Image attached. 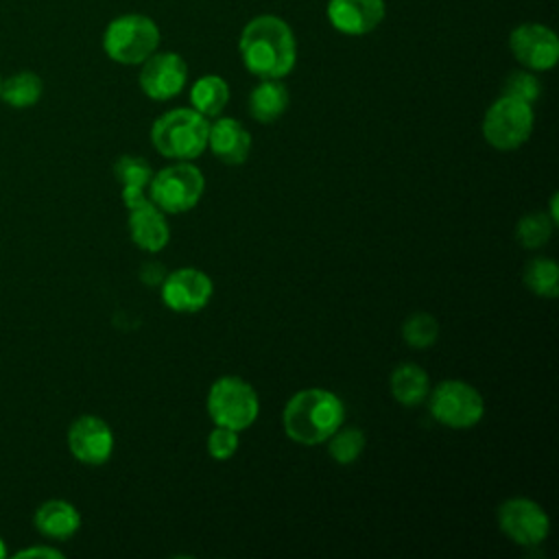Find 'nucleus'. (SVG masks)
Returning a JSON list of instances; mask_svg holds the SVG:
<instances>
[{
	"label": "nucleus",
	"instance_id": "1",
	"mask_svg": "<svg viewBox=\"0 0 559 559\" xmlns=\"http://www.w3.org/2000/svg\"><path fill=\"white\" fill-rule=\"evenodd\" d=\"M245 68L260 79H284L297 61V39L286 20L264 13L249 20L238 39Z\"/></svg>",
	"mask_w": 559,
	"mask_h": 559
},
{
	"label": "nucleus",
	"instance_id": "2",
	"mask_svg": "<svg viewBox=\"0 0 559 559\" xmlns=\"http://www.w3.org/2000/svg\"><path fill=\"white\" fill-rule=\"evenodd\" d=\"M345 406L341 397L328 389H304L284 406L286 435L304 445L323 443L343 426Z\"/></svg>",
	"mask_w": 559,
	"mask_h": 559
},
{
	"label": "nucleus",
	"instance_id": "3",
	"mask_svg": "<svg viewBox=\"0 0 559 559\" xmlns=\"http://www.w3.org/2000/svg\"><path fill=\"white\" fill-rule=\"evenodd\" d=\"M210 122L197 109L179 107L162 114L151 127V142L157 153L177 162H190L207 148Z\"/></svg>",
	"mask_w": 559,
	"mask_h": 559
},
{
	"label": "nucleus",
	"instance_id": "4",
	"mask_svg": "<svg viewBox=\"0 0 559 559\" xmlns=\"http://www.w3.org/2000/svg\"><path fill=\"white\" fill-rule=\"evenodd\" d=\"M162 41L159 26L144 13H122L114 17L103 33L105 55L122 66H140Z\"/></svg>",
	"mask_w": 559,
	"mask_h": 559
},
{
	"label": "nucleus",
	"instance_id": "5",
	"mask_svg": "<svg viewBox=\"0 0 559 559\" xmlns=\"http://www.w3.org/2000/svg\"><path fill=\"white\" fill-rule=\"evenodd\" d=\"M207 413L216 426L240 432L258 419L260 400L247 380L238 376H223L210 386Z\"/></svg>",
	"mask_w": 559,
	"mask_h": 559
},
{
	"label": "nucleus",
	"instance_id": "6",
	"mask_svg": "<svg viewBox=\"0 0 559 559\" xmlns=\"http://www.w3.org/2000/svg\"><path fill=\"white\" fill-rule=\"evenodd\" d=\"M205 188L203 173L190 162H175L157 173L148 181V199L164 214H181L192 210Z\"/></svg>",
	"mask_w": 559,
	"mask_h": 559
},
{
	"label": "nucleus",
	"instance_id": "7",
	"mask_svg": "<svg viewBox=\"0 0 559 559\" xmlns=\"http://www.w3.org/2000/svg\"><path fill=\"white\" fill-rule=\"evenodd\" d=\"M533 122L535 116L531 103L502 94L485 111L483 138L498 151H513L531 138Z\"/></svg>",
	"mask_w": 559,
	"mask_h": 559
},
{
	"label": "nucleus",
	"instance_id": "8",
	"mask_svg": "<svg viewBox=\"0 0 559 559\" xmlns=\"http://www.w3.org/2000/svg\"><path fill=\"white\" fill-rule=\"evenodd\" d=\"M430 415L450 428H472L483 419V395L463 380H443L428 393Z\"/></svg>",
	"mask_w": 559,
	"mask_h": 559
},
{
	"label": "nucleus",
	"instance_id": "9",
	"mask_svg": "<svg viewBox=\"0 0 559 559\" xmlns=\"http://www.w3.org/2000/svg\"><path fill=\"white\" fill-rule=\"evenodd\" d=\"M122 201L129 210L131 240L148 253L162 251L170 240V229L164 212L144 194V188L124 186Z\"/></svg>",
	"mask_w": 559,
	"mask_h": 559
},
{
	"label": "nucleus",
	"instance_id": "10",
	"mask_svg": "<svg viewBox=\"0 0 559 559\" xmlns=\"http://www.w3.org/2000/svg\"><path fill=\"white\" fill-rule=\"evenodd\" d=\"M509 50L526 70L544 72L559 61V37L546 24L524 22L511 31Z\"/></svg>",
	"mask_w": 559,
	"mask_h": 559
},
{
	"label": "nucleus",
	"instance_id": "11",
	"mask_svg": "<svg viewBox=\"0 0 559 559\" xmlns=\"http://www.w3.org/2000/svg\"><path fill=\"white\" fill-rule=\"evenodd\" d=\"M498 526L515 544L537 546L546 539L550 522L535 500L509 498L498 507Z\"/></svg>",
	"mask_w": 559,
	"mask_h": 559
},
{
	"label": "nucleus",
	"instance_id": "12",
	"mask_svg": "<svg viewBox=\"0 0 559 559\" xmlns=\"http://www.w3.org/2000/svg\"><path fill=\"white\" fill-rule=\"evenodd\" d=\"M188 81V66L177 52H153L142 61L138 83L153 100H168L177 96Z\"/></svg>",
	"mask_w": 559,
	"mask_h": 559
},
{
	"label": "nucleus",
	"instance_id": "13",
	"mask_svg": "<svg viewBox=\"0 0 559 559\" xmlns=\"http://www.w3.org/2000/svg\"><path fill=\"white\" fill-rule=\"evenodd\" d=\"M214 293V284L207 273L199 269H179L164 277L162 282V299L175 312H199L207 306Z\"/></svg>",
	"mask_w": 559,
	"mask_h": 559
},
{
	"label": "nucleus",
	"instance_id": "14",
	"mask_svg": "<svg viewBox=\"0 0 559 559\" xmlns=\"http://www.w3.org/2000/svg\"><path fill=\"white\" fill-rule=\"evenodd\" d=\"M68 448L76 461L85 465H103L114 452V432L105 419L81 415L68 430Z\"/></svg>",
	"mask_w": 559,
	"mask_h": 559
},
{
	"label": "nucleus",
	"instance_id": "15",
	"mask_svg": "<svg viewBox=\"0 0 559 559\" xmlns=\"http://www.w3.org/2000/svg\"><path fill=\"white\" fill-rule=\"evenodd\" d=\"M384 15V0H328L325 4L330 26L349 37H360L376 31Z\"/></svg>",
	"mask_w": 559,
	"mask_h": 559
},
{
	"label": "nucleus",
	"instance_id": "16",
	"mask_svg": "<svg viewBox=\"0 0 559 559\" xmlns=\"http://www.w3.org/2000/svg\"><path fill=\"white\" fill-rule=\"evenodd\" d=\"M207 146L212 153L229 166L242 164L251 151V135L236 118H218L207 133Z\"/></svg>",
	"mask_w": 559,
	"mask_h": 559
},
{
	"label": "nucleus",
	"instance_id": "17",
	"mask_svg": "<svg viewBox=\"0 0 559 559\" xmlns=\"http://www.w3.org/2000/svg\"><path fill=\"white\" fill-rule=\"evenodd\" d=\"M33 524L48 539H68L81 528V513L72 502L55 498L39 504Z\"/></svg>",
	"mask_w": 559,
	"mask_h": 559
},
{
	"label": "nucleus",
	"instance_id": "18",
	"mask_svg": "<svg viewBox=\"0 0 559 559\" xmlns=\"http://www.w3.org/2000/svg\"><path fill=\"white\" fill-rule=\"evenodd\" d=\"M288 107V90L280 79H262L249 94V114L262 124L275 122Z\"/></svg>",
	"mask_w": 559,
	"mask_h": 559
},
{
	"label": "nucleus",
	"instance_id": "19",
	"mask_svg": "<svg viewBox=\"0 0 559 559\" xmlns=\"http://www.w3.org/2000/svg\"><path fill=\"white\" fill-rule=\"evenodd\" d=\"M391 393L402 406L421 404L430 393L428 373L415 362L397 365L391 373Z\"/></svg>",
	"mask_w": 559,
	"mask_h": 559
},
{
	"label": "nucleus",
	"instance_id": "20",
	"mask_svg": "<svg viewBox=\"0 0 559 559\" xmlns=\"http://www.w3.org/2000/svg\"><path fill=\"white\" fill-rule=\"evenodd\" d=\"M192 109L203 114L205 118L218 116L229 103V85L218 74H203L190 87Z\"/></svg>",
	"mask_w": 559,
	"mask_h": 559
},
{
	"label": "nucleus",
	"instance_id": "21",
	"mask_svg": "<svg viewBox=\"0 0 559 559\" xmlns=\"http://www.w3.org/2000/svg\"><path fill=\"white\" fill-rule=\"evenodd\" d=\"M41 94H44V83L39 74L31 70L15 72L9 79H2V85H0V100H4L15 109L33 107L41 98Z\"/></svg>",
	"mask_w": 559,
	"mask_h": 559
},
{
	"label": "nucleus",
	"instance_id": "22",
	"mask_svg": "<svg viewBox=\"0 0 559 559\" xmlns=\"http://www.w3.org/2000/svg\"><path fill=\"white\" fill-rule=\"evenodd\" d=\"M524 284L539 297L555 299L559 293V269L552 258H535L524 269Z\"/></svg>",
	"mask_w": 559,
	"mask_h": 559
},
{
	"label": "nucleus",
	"instance_id": "23",
	"mask_svg": "<svg viewBox=\"0 0 559 559\" xmlns=\"http://www.w3.org/2000/svg\"><path fill=\"white\" fill-rule=\"evenodd\" d=\"M328 441L330 456L341 465L354 463L365 450V432L360 428H336Z\"/></svg>",
	"mask_w": 559,
	"mask_h": 559
},
{
	"label": "nucleus",
	"instance_id": "24",
	"mask_svg": "<svg viewBox=\"0 0 559 559\" xmlns=\"http://www.w3.org/2000/svg\"><path fill=\"white\" fill-rule=\"evenodd\" d=\"M402 336L404 341L415 347V349H426L430 347L437 336H439V323L432 314L428 312H413L404 323H402Z\"/></svg>",
	"mask_w": 559,
	"mask_h": 559
},
{
	"label": "nucleus",
	"instance_id": "25",
	"mask_svg": "<svg viewBox=\"0 0 559 559\" xmlns=\"http://www.w3.org/2000/svg\"><path fill=\"white\" fill-rule=\"evenodd\" d=\"M552 221L546 214H528L524 218H520L518 227H515V238L522 247L526 249H537L542 245H546V240L552 234Z\"/></svg>",
	"mask_w": 559,
	"mask_h": 559
},
{
	"label": "nucleus",
	"instance_id": "26",
	"mask_svg": "<svg viewBox=\"0 0 559 559\" xmlns=\"http://www.w3.org/2000/svg\"><path fill=\"white\" fill-rule=\"evenodd\" d=\"M114 175L122 186L146 188L153 177V168L148 166L146 159L138 155H120L114 164Z\"/></svg>",
	"mask_w": 559,
	"mask_h": 559
},
{
	"label": "nucleus",
	"instance_id": "27",
	"mask_svg": "<svg viewBox=\"0 0 559 559\" xmlns=\"http://www.w3.org/2000/svg\"><path fill=\"white\" fill-rule=\"evenodd\" d=\"M542 92V85L537 81V76L531 72V70H518V72H511L502 85V94L504 96H513L518 100H524V103H535L537 96Z\"/></svg>",
	"mask_w": 559,
	"mask_h": 559
},
{
	"label": "nucleus",
	"instance_id": "28",
	"mask_svg": "<svg viewBox=\"0 0 559 559\" xmlns=\"http://www.w3.org/2000/svg\"><path fill=\"white\" fill-rule=\"evenodd\" d=\"M238 450V432L225 426H216L207 437V452L216 461H227Z\"/></svg>",
	"mask_w": 559,
	"mask_h": 559
},
{
	"label": "nucleus",
	"instance_id": "29",
	"mask_svg": "<svg viewBox=\"0 0 559 559\" xmlns=\"http://www.w3.org/2000/svg\"><path fill=\"white\" fill-rule=\"evenodd\" d=\"M15 559H31V557H50V559H61L63 552L57 550V548H50V546H33V548H24V550H17L13 555Z\"/></svg>",
	"mask_w": 559,
	"mask_h": 559
},
{
	"label": "nucleus",
	"instance_id": "30",
	"mask_svg": "<svg viewBox=\"0 0 559 559\" xmlns=\"http://www.w3.org/2000/svg\"><path fill=\"white\" fill-rule=\"evenodd\" d=\"M550 221L557 223L559 221V212H557V194H552L550 199Z\"/></svg>",
	"mask_w": 559,
	"mask_h": 559
},
{
	"label": "nucleus",
	"instance_id": "31",
	"mask_svg": "<svg viewBox=\"0 0 559 559\" xmlns=\"http://www.w3.org/2000/svg\"><path fill=\"white\" fill-rule=\"evenodd\" d=\"M2 557H7V546H4V542H2V537H0V559Z\"/></svg>",
	"mask_w": 559,
	"mask_h": 559
},
{
	"label": "nucleus",
	"instance_id": "32",
	"mask_svg": "<svg viewBox=\"0 0 559 559\" xmlns=\"http://www.w3.org/2000/svg\"><path fill=\"white\" fill-rule=\"evenodd\" d=\"M0 85H2V76H0Z\"/></svg>",
	"mask_w": 559,
	"mask_h": 559
}]
</instances>
